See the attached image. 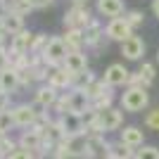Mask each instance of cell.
<instances>
[{
  "label": "cell",
  "instance_id": "obj_1",
  "mask_svg": "<svg viewBox=\"0 0 159 159\" xmlns=\"http://www.w3.org/2000/svg\"><path fill=\"white\" fill-rule=\"evenodd\" d=\"M150 105L147 88H126L121 93V109L124 112H143Z\"/></svg>",
  "mask_w": 159,
  "mask_h": 159
},
{
  "label": "cell",
  "instance_id": "obj_2",
  "mask_svg": "<svg viewBox=\"0 0 159 159\" xmlns=\"http://www.w3.org/2000/svg\"><path fill=\"white\" fill-rule=\"evenodd\" d=\"M66 55H69V50H66L62 36H52V38H50V43H48V48H45V52L40 55V57H43V62H45L50 69H57V66L64 64Z\"/></svg>",
  "mask_w": 159,
  "mask_h": 159
},
{
  "label": "cell",
  "instance_id": "obj_3",
  "mask_svg": "<svg viewBox=\"0 0 159 159\" xmlns=\"http://www.w3.org/2000/svg\"><path fill=\"white\" fill-rule=\"evenodd\" d=\"M64 26L66 29H86L90 21H93V14L88 7H81V5H71V10L64 12Z\"/></svg>",
  "mask_w": 159,
  "mask_h": 159
},
{
  "label": "cell",
  "instance_id": "obj_4",
  "mask_svg": "<svg viewBox=\"0 0 159 159\" xmlns=\"http://www.w3.org/2000/svg\"><path fill=\"white\" fill-rule=\"evenodd\" d=\"M57 126L62 128V133L64 135H88L86 133V121H83V116H79V114H60L57 116Z\"/></svg>",
  "mask_w": 159,
  "mask_h": 159
},
{
  "label": "cell",
  "instance_id": "obj_5",
  "mask_svg": "<svg viewBox=\"0 0 159 159\" xmlns=\"http://www.w3.org/2000/svg\"><path fill=\"white\" fill-rule=\"evenodd\" d=\"M12 116H14V126L17 128H31V126H36V121H38L36 105H26V102L14 105L12 107Z\"/></svg>",
  "mask_w": 159,
  "mask_h": 159
},
{
  "label": "cell",
  "instance_id": "obj_6",
  "mask_svg": "<svg viewBox=\"0 0 159 159\" xmlns=\"http://www.w3.org/2000/svg\"><path fill=\"white\" fill-rule=\"evenodd\" d=\"M105 33H107V38H109V40H116V43L121 45L126 38H131V36H133V26L124 19V17H116V19L107 21Z\"/></svg>",
  "mask_w": 159,
  "mask_h": 159
},
{
  "label": "cell",
  "instance_id": "obj_7",
  "mask_svg": "<svg viewBox=\"0 0 159 159\" xmlns=\"http://www.w3.org/2000/svg\"><path fill=\"white\" fill-rule=\"evenodd\" d=\"M17 145L21 147V150H29V152H33V154H38L40 157V147H43V135H40V131L38 128H24L21 131V135H19V140H17ZM43 159V157H40Z\"/></svg>",
  "mask_w": 159,
  "mask_h": 159
},
{
  "label": "cell",
  "instance_id": "obj_8",
  "mask_svg": "<svg viewBox=\"0 0 159 159\" xmlns=\"http://www.w3.org/2000/svg\"><path fill=\"white\" fill-rule=\"evenodd\" d=\"M128 76H131V71H128L126 66L121 64V62H114V64H109L105 69V83L112 88H119V86H128Z\"/></svg>",
  "mask_w": 159,
  "mask_h": 159
},
{
  "label": "cell",
  "instance_id": "obj_9",
  "mask_svg": "<svg viewBox=\"0 0 159 159\" xmlns=\"http://www.w3.org/2000/svg\"><path fill=\"white\" fill-rule=\"evenodd\" d=\"M86 159H109V143L105 135H88Z\"/></svg>",
  "mask_w": 159,
  "mask_h": 159
},
{
  "label": "cell",
  "instance_id": "obj_10",
  "mask_svg": "<svg viewBox=\"0 0 159 159\" xmlns=\"http://www.w3.org/2000/svg\"><path fill=\"white\" fill-rule=\"evenodd\" d=\"M121 55H124L128 62L143 60V55H145V43H143V38L135 36V33H133L131 38H126L124 43H121Z\"/></svg>",
  "mask_w": 159,
  "mask_h": 159
},
{
  "label": "cell",
  "instance_id": "obj_11",
  "mask_svg": "<svg viewBox=\"0 0 159 159\" xmlns=\"http://www.w3.org/2000/svg\"><path fill=\"white\" fill-rule=\"evenodd\" d=\"M33 100H36V107H40V109H52L55 102L60 100V90H55V88L48 86V83H40V86L36 88Z\"/></svg>",
  "mask_w": 159,
  "mask_h": 159
},
{
  "label": "cell",
  "instance_id": "obj_12",
  "mask_svg": "<svg viewBox=\"0 0 159 159\" xmlns=\"http://www.w3.org/2000/svg\"><path fill=\"white\" fill-rule=\"evenodd\" d=\"M71 79L74 74H69L64 66H57V69H50V76H48V86H52L55 90H60V93H66V90H71Z\"/></svg>",
  "mask_w": 159,
  "mask_h": 159
},
{
  "label": "cell",
  "instance_id": "obj_13",
  "mask_svg": "<svg viewBox=\"0 0 159 159\" xmlns=\"http://www.w3.org/2000/svg\"><path fill=\"white\" fill-rule=\"evenodd\" d=\"M83 36H86V48H90V50H93L95 45H100V43L107 38L105 26H102V21H100L98 17H93V21L83 29Z\"/></svg>",
  "mask_w": 159,
  "mask_h": 159
},
{
  "label": "cell",
  "instance_id": "obj_14",
  "mask_svg": "<svg viewBox=\"0 0 159 159\" xmlns=\"http://www.w3.org/2000/svg\"><path fill=\"white\" fill-rule=\"evenodd\" d=\"M95 10H98L100 17H109V19H116L121 14H126L124 0H98V2H95Z\"/></svg>",
  "mask_w": 159,
  "mask_h": 159
},
{
  "label": "cell",
  "instance_id": "obj_15",
  "mask_svg": "<svg viewBox=\"0 0 159 159\" xmlns=\"http://www.w3.org/2000/svg\"><path fill=\"white\" fill-rule=\"evenodd\" d=\"M31 40H33V33L24 29V31L10 36V45H7V48H10V52H12V55H29Z\"/></svg>",
  "mask_w": 159,
  "mask_h": 159
},
{
  "label": "cell",
  "instance_id": "obj_16",
  "mask_svg": "<svg viewBox=\"0 0 159 159\" xmlns=\"http://www.w3.org/2000/svg\"><path fill=\"white\" fill-rule=\"evenodd\" d=\"M119 140L124 143V145L133 147V150H138V147L145 145V131H143L140 126H126L124 131H121Z\"/></svg>",
  "mask_w": 159,
  "mask_h": 159
},
{
  "label": "cell",
  "instance_id": "obj_17",
  "mask_svg": "<svg viewBox=\"0 0 159 159\" xmlns=\"http://www.w3.org/2000/svg\"><path fill=\"white\" fill-rule=\"evenodd\" d=\"M62 66H64V69H66L69 74H81V71H88V55H86V50H81V52H69Z\"/></svg>",
  "mask_w": 159,
  "mask_h": 159
},
{
  "label": "cell",
  "instance_id": "obj_18",
  "mask_svg": "<svg viewBox=\"0 0 159 159\" xmlns=\"http://www.w3.org/2000/svg\"><path fill=\"white\" fill-rule=\"evenodd\" d=\"M64 45L69 52H81L86 48V36H83V29H66V33L62 36Z\"/></svg>",
  "mask_w": 159,
  "mask_h": 159
},
{
  "label": "cell",
  "instance_id": "obj_19",
  "mask_svg": "<svg viewBox=\"0 0 159 159\" xmlns=\"http://www.w3.org/2000/svg\"><path fill=\"white\" fill-rule=\"evenodd\" d=\"M0 24H2V29H5L7 36H14V33L24 31V14H19V12H5L2 17H0Z\"/></svg>",
  "mask_w": 159,
  "mask_h": 159
},
{
  "label": "cell",
  "instance_id": "obj_20",
  "mask_svg": "<svg viewBox=\"0 0 159 159\" xmlns=\"http://www.w3.org/2000/svg\"><path fill=\"white\" fill-rule=\"evenodd\" d=\"M21 88V79H19V71H14V69H7V71L0 74V90L7 95L17 93Z\"/></svg>",
  "mask_w": 159,
  "mask_h": 159
},
{
  "label": "cell",
  "instance_id": "obj_21",
  "mask_svg": "<svg viewBox=\"0 0 159 159\" xmlns=\"http://www.w3.org/2000/svg\"><path fill=\"white\" fill-rule=\"evenodd\" d=\"M135 157V150L128 145H124L121 140L116 143H109V159H133Z\"/></svg>",
  "mask_w": 159,
  "mask_h": 159
},
{
  "label": "cell",
  "instance_id": "obj_22",
  "mask_svg": "<svg viewBox=\"0 0 159 159\" xmlns=\"http://www.w3.org/2000/svg\"><path fill=\"white\" fill-rule=\"evenodd\" d=\"M88 98H90V102H95V100H100V98H105L107 93H112V86H107L105 83V79H95L90 86H88Z\"/></svg>",
  "mask_w": 159,
  "mask_h": 159
},
{
  "label": "cell",
  "instance_id": "obj_23",
  "mask_svg": "<svg viewBox=\"0 0 159 159\" xmlns=\"http://www.w3.org/2000/svg\"><path fill=\"white\" fill-rule=\"evenodd\" d=\"M52 36H48V33H33V40H31V48H29V55L33 57H40V55L45 52L48 43H50Z\"/></svg>",
  "mask_w": 159,
  "mask_h": 159
},
{
  "label": "cell",
  "instance_id": "obj_24",
  "mask_svg": "<svg viewBox=\"0 0 159 159\" xmlns=\"http://www.w3.org/2000/svg\"><path fill=\"white\" fill-rule=\"evenodd\" d=\"M98 79L90 69L88 71H81V74H74V79H71V90H88V86L93 83V81Z\"/></svg>",
  "mask_w": 159,
  "mask_h": 159
},
{
  "label": "cell",
  "instance_id": "obj_25",
  "mask_svg": "<svg viewBox=\"0 0 159 159\" xmlns=\"http://www.w3.org/2000/svg\"><path fill=\"white\" fill-rule=\"evenodd\" d=\"M133 159H159V147L154 145H143L135 150V157Z\"/></svg>",
  "mask_w": 159,
  "mask_h": 159
},
{
  "label": "cell",
  "instance_id": "obj_26",
  "mask_svg": "<svg viewBox=\"0 0 159 159\" xmlns=\"http://www.w3.org/2000/svg\"><path fill=\"white\" fill-rule=\"evenodd\" d=\"M140 76L145 79L147 88H150V86L154 83V79H157V66L150 64V62H143V66H140Z\"/></svg>",
  "mask_w": 159,
  "mask_h": 159
},
{
  "label": "cell",
  "instance_id": "obj_27",
  "mask_svg": "<svg viewBox=\"0 0 159 159\" xmlns=\"http://www.w3.org/2000/svg\"><path fill=\"white\" fill-rule=\"evenodd\" d=\"M17 147H19V145H17L10 135H7V138H2V140H0V159H10Z\"/></svg>",
  "mask_w": 159,
  "mask_h": 159
},
{
  "label": "cell",
  "instance_id": "obj_28",
  "mask_svg": "<svg viewBox=\"0 0 159 159\" xmlns=\"http://www.w3.org/2000/svg\"><path fill=\"white\" fill-rule=\"evenodd\" d=\"M14 126V116H12V107L10 109H5V112H0V131L7 133V131H12Z\"/></svg>",
  "mask_w": 159,
  "mask_h": 159
},
{
  "label": "cell",
  "instance_id": "obj_29",
  "mask_svg": "<svg viewBox=\"0 0 159 159\" xmlns=\"http://www.w3.org/2000/svg\"><path fill=\"white\" fill-rule=\"evenodd\" d=\"M124 19H126L133 29H138V26H143V21H145V14L140 12V10H128V12L124 14Z\"/></svg>",
  "mask_w": 159,
  "mask_h": 159
},
{
  "label": "cell",
  "instance_id": "obj_30",
  "mask_svg": "<svg viewBox=\"0 0 159 159\" xmlns=\"http://www.w3.org/2000/svg\"><path fill=\"white\" fill-rule=\"evenodd\" d=\"M145 126L150 131H159V107H154L145 114Z\"/></svg>",
  "mask_w": 159,
  "mask_h": 159
},
{
  "label": "cell",
  "instance_id": "obj_31",
  "mask_svg": "<svg viewBox=\"0 0 159 159\" xmlns=\"http://www.w3.org/2000/svg\"><path fill=\"white\" fill-rule=\"evenodd\" d=\"M12 69V62H10V48L7 45H0V74Z\"/></svg>",
  "mask_w": 159,
  "mask_h": 159
},
{
  "label": "cell",
  "instance_id": "obj_32",
  "mask_svg": "<svg viewBox=\"0 0 159 159\" xmlns=\"http://www.w3.org/2000/svg\"><path fill=\"white\" fill-rule=\"evenodd\" d=\"M126 88H147V83H145V79L140 76V71H135V74L128 76V86Z\"/></svg>",
  "mask_w": 159,
  "mask_h": 159
},
{
  "label": "cell",
  "instance_id": "obj_33",
  "mask_svg": "<svg viewBox=\"0 0 159 159\" xmlns=\"http://www.w3.org/2000/svg\"><path fill=\"white\" fill-rule=\"evenodd\" d=\"M10 159H40V157H38V154H33V152H29V150H21V147H17Z\"/></svg>",
  "mask_w": 159,
  "mask_h": 159
},
{
  "label": "cell",
  "instance_id": "obj_34",
  "mask_svg": "<svg viewBox=\"0 0 159 159\" xmlns=\"http://www.w3.org/2000/svg\"><path fill=\"white\" fill-rule=\"evenodd\" d=\"M31 5H33V10H48V7L55 5V0H33Z\"/></svg>",
  "mask_w": 159,
  "mask_h": 159
},
{
  "label": "cell",
  "instance_id": "obj_35",
  "mask_svg": "<svg viewBox=\"0 0 159 159\" xmlns=\"http://www.w3.org/2000/svg\"><path fill=\"white\" fill-rule=\"evenodd\" d=\"M5 109H10V95L0 90V112H5Z\"/></svg>",
  "mask_w": 159,
  "mask_h": 159
},
{
  "label": "cell",
  "instance_id": "obj_36",
  "mask_svg": "<svg viewBox=\"0 0 159 159\" xmlns=\"http://www.w3.org/2000/svg\"><path fill=\"white\" fill-rule=\"evenodd\" d=\"M152 14L159 19V0H152Z\"/></svg>",
  "mask_w": 159,
  "mask_h": 159
},
{
  "label": "cell",
  "instance_id": "obj_37",
  "mask_svg": "<svg viewBox=\"0 0 159 159\" xmlns=\"http://www.w3.org/2000/svg\"><path fill=\"white\" fill-rule=\"evenodd\" d=\"M19 2H21V5H24V7H26V10H29V12H31V10H33V5H31V2H33V0H19Z\"/></svg>",
  "mask_w": 159,
  "mask_h": 159
},
{
  "label": "cell",
  "instance_id": "obj_38",
  "mask_svg": "<svg viewBox=\"0 0 159 159\" xmlns=\"http://www.w3.org/2000/svg\"><path fill=\"white\" fill-rule=\"evenodd\" d=\"M74 5H81V7H88V2H90V0H71Z\"/></svg>",
  "mask_w": 159,
  "mask_h": 159
},
{
  "label": "cell",
  "instance_id": "obj_39",
  "mask_svg": "<svg viewBox=\"0 0 159 159\" xmlns=\"http://www.w3.org/2000/svg\"><path fill=\"white\" fill-rule=\"evenodd\" d=\"M2 138H7V133H2V131H0V140H2Z\"/></svg>",
  "mask_w": 159,
  "mask_h": 159
},
{
  "label": "cell",
  "instance_id": "obj_40",
  "mask_svg": "<svg viewBox=\"0 0 159 159\" xmlns=\"http://www.w3.org/2000/svg\"><path fill=\"white\" fill-rule=\"evenodd\" d=\"M157 62H159V50H157Z\"/></svg>",
  "mask_w": 159,
  "mask_h": 159
}]
</instances>
